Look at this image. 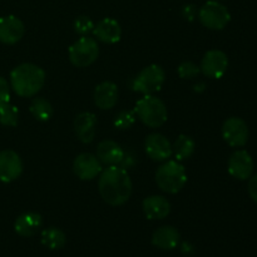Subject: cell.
<instances>
[{
  "instance_id": "6da1fadb",
  "label": "cell",
  "mask_w": 257,
  "mask_h": 257,
  "mask_svg": "<svg viewBox=\"0 0 257 257\" xmlns=\"http://www.w3.org/2000/svg\"><path fill=\"white\" fill-rule=\"evenodd\" d=\"M132 181L127 171L119 166H108L100 172L98 191L110 206H122L132 195Z\"/></svg>"
},
{
  "instance_id": "7a4b0ae2",
  "label": "cell",
  "mask_w": 257,
  "mask_h": 257,
  "mask_svg": "<svg viewBox=\"0 0 257 257\" xmlns=\"http://www.w3.org/2000/svg\"><path fill=\"white\" fill-rule=\"evenodd\" d=\"M12 88L19 97H34L45 83V72L32 63H23L10 73Z\"/></svg>"
},
{
  "instance_id": "3957f363",
  "label": "cell",
  "mask_w": 257,
  "mask_h": 257,
  "mask_svg": "<svg viewBox=\"0 0 257 257\" xmlns=\"http://www.w3.org/2000/svg\"><path fill=\"white\" fill-rule=\"evenodd\" d=\"M156 182L166 193H177L187 182L185 167L178 161H166L156 172Z\"/></svg>"
},
{
  "instance_id": "277c9868",
  "label": "cell",
  "mask_w": 257,
  "mask_h": 257,
  "mask_svg": "<svg viewBox=\"0 0 257 257\" xmlns=\"http://www.w3.org/2000/svg\"><path fill=\"white\" fill-rule=\"evenodd\" d=\"M135 113L141 122L150 128H158L167 120L168 113L165 103L157 97L148 94L141 98L135 108Z\"/></svg>"
},
{
  "instance_id": "5b68a950",
  "label": "cell",
  "mask_w": 257,
  "mask_h": 257,
  "mask_svg": "<svg viewBox=\"0 0 257 257\" xmlns=\"http://www.w3.org/2000/svg\"><path fill=\"white\" fill-rule=\"evenodd\" d=\"M198 19L203 27L211 30H222L230 23L231 14L218 0L205 3L198 10Z\"/></svg>"
},
{
  "instance_id": "8992f818",
  "label": "cell",
  "mask_w": 257,
  "mask_h": 257,
  "mask_svg": "<svg viewBox=\"0 0 257 257\" xmlns=\"http://www.w3.org/2000/svg\"><path fill=\"white\" fill-rule=\"evenodd\" d=\"M69 60L78 68H85L93 64L99 55V45L93 38L82 37L69 48Z\"/></svg>"
},
{
  "instance_id": "52a82bcc",
  "label": "cell",
  "mask_w": 257,
  "mask_h": 257,
  "mask_svg": "<svg viewBox=\"0 0 257 257\" xmlns=\"http://www.w3.org/2000/svg\"><path fill=\"white\" fill-rule=\"evenodd\" d=\"M165 70L157 64L143 68L133 80V90L148 95L158 92L165 83Z\"/></svg>"
},
{
  "instance_id": "ba28073f",
  "label": "cell",
  "mask_w": 257,
  "mask_h": 257,
  "mask_svg": "<svg viewBox=\"0 0 257 257\" xmlns=\"http://www.w3.org/2000/svg\"><path fill=\"white\" fill-rule=\"evenodd\" d=\"M228 68V58L222 50H208L201 60L200 69L206 77L220 79L225 75Z\"/></svg>"
},
{
  "instance_id": "9c48e42d",
  "label": "cell",
  "mask_w": 257,
  "mask_h": 257,
  "mask_svg": "<svg viewBox=\"0 0 257 257\" xmlns=\"http://www.w3.org/2000/svg\"><path fill=\"white\" fill-rule=\"evenodd\" d=\"M250 131L243 119L231 117L222 125V137L231 147H243L247 143Z\"/></svg>"
},
{
  "instance_id": "30bf717a",
  "label": "cell",
  "mask_w": 257,
  "mask_h": 257,
  "mask_svg": "<svg viewBox=\"0 0 257 257\" xmlns=\"http://www.w3.org/2000/svg\"><path fill=\"white\" fill-rule=\"evenodd\" d=\"M228 173L240 181L248 180L253 175V160L247 151L238 150L231 155L227 163Z\"/></svg>"
},
{
  "instance_id": "8fae6325",
  "label": "cell",
  "mask_w": 257,
  "mask_h": 257,
  "mask_svg": "<svg viewBox=\"0 0 257 257\" xmlns=\"http://www.w3.org/2000/svg\"><path fill=\"white\" fill-rule=\"evenodd\" d=\"M23 172V162L20 156L12 150L0 152V181L10 183L20 177Z\"/></svg>"
},
{
  "instance_id": "7c38bea8",
  "label": "cell",
  "mask_w": 257,
  "mask_h": 257,
  "mask_svg": "<svg viewBox=\"0 0 257 257\" xmlns=\"http://www.w3.org/2000/svg\"><path fill=\"white\" fill-rule=\"evenodd\" d=\"M75 176L83 181H90L102 172V163L92 153H80L73 162Z\"/></svg>"
},
{
  "instance_id": "4fadbf2b",
  "label": "cell",
  "mask_w": 257,
  "mask_h": 257,
  "mask_svg": "<svg viewBox=\"0 0 257 257\" xmlns=\"http://www.w3.org/2000/svg\"><path fill=\"white\" fill-rule=\"evenodd\" d=\"M146 153L153 161L163 162L172 156V145L163 135L160 133H151L146 137L145 141Z\"/></svg>"
},
{
  "instance_id": "5bb4252c",
  "label": "cell",
  "mask_w": 257,
  "mask_h": 257,
  "mask_svg": "<svg viewBox=\"0 0 257 257\" xmlns=\"http://www.w3.org/2000/svg\"><path fill=\"white\" fill-rule=\"evenodd\" d=\"M24 24L19 18L14 15L0 18V42L4 44L18 43L24 35Z\"/></svg>"
},
{
  "instance_id": "9a60e30c",
  "label": "cell",
  "mask_w": 257,
  "mask_h": 257,
  "mask_svg": "<svg viewBox=\"0 0 257 257\" xmlns=\"http://www.w3.org/2000/svg\"><path fill=\"white\" fill-rule=\"evenodd\" d=\"M143 212L148 220H163L171 212V203L163 196H150L142 202Z\"/></svg>"
},
{
  "instance_id": "2e32d148",
  "label": "cell",
  "mask_w": 257,
  "mask_h": 257,
  "mask_svg": "<svg viewBox=\"0 0 257 257\" xmlns=\"http://www.w3.org/2000/svg\"><path fill=\"white\" fill-rule=\"evenodd\" d=\"M93 33L100 42L107 43V44H114V43L119 42L120 37H122V28L115 19L104 18L97 25H94Z\"/></svg>"
},
{
  "instance_id": "e0dca14e",
  "label": "cell",
  "mask_w": 257,
  "mask_h": 257,
  "mask_svg": "<svg viewBox=\"0 0 257 257\" xmlns=\"http://www.w3.org/2000/svg\"><path fill=\"white\" fill-rule=\"evenodd\" d=\"M94 103L99 109H112L118 103V88L113 82H102L94 89Z\"/></svg>"
},
{
  "instance_id": "ac0fdd59",
  "label": "cell",
  "mask_w": 257,
  "mask_h": 257,
  "mask_svg": "<svg viewBox=\"0 0 257 257\" xmlns=\"http://www.w3.org/2000/svg\"><path fill=\"white\" fill-rule=\"evenodd\" d=\"M97 117L92 112H82L75 117L74 131L77 137L83 143H90L95 136Z\"/></svg>"
},
{
  "instance_id": "d6986e66",
  "label": "cell",
  "mask_w": 257,
  "mask_h": 257,
  "mask_svg": "<svg viewBox=\"0 0 257 257\" xmlns=\"http://www.w3.org/2000/svg\"><path fill=\"white\" fill-rule=\"evenodd\" d=\"M97 157L103 165L118 166L124 158V152L117 142L112 140H104L98 145Z\"/></svg>"
},
{
  "instance_id": "ffe728a7",
  "label": "cell",
  "mask_w": 257,
  "mask_h": 257,
  "mask_svg": "<svg viewBox=\"0 0 257 257\" xmlns=\"http://www.w3.org/2000/svg\"><path fill=\"white\" fill-rule=\"evenodd\" d=\"M42 216L37 212H25L15 220L14 230L22 237H32L42 227Z\"/></svg>"
},
{
  "instance_id": "44dd1931",
  "label": "cell",
  "mask_w": 257,
  "mask_h": 257,
  "mask_svg": "<svg viewBox=\"0 0 257 257\" xmlns=\"http://www.w3.org/2000/svg\"><path fill=\"white\" fill-rule=\"evenodd\" d=\"M152 243L161 250H173L180 243V232L172 226H162L153 233Z\"/></svg>"
},
{
  "instance_id": "7402d4cb",
  "label": "cell",
  "mask_w": 257,
  "mask_h": 257,
  "mask_svg": "<svg viewBox=\"0 0 257 257\" xmlns=\"http://www.w3.org/2000/svg\"><path fill=\"white\" fill-rule=\"evenodd\" d=\"M195 148L196 143L192 137L187 135H180L172 145V155L176 157V161L181 162L188 160L195 152Z\"/></svg>"
},
{
  "instance_id": "603a6c76",
  "label": "cell",
  "mask_w": 257,
  "mask_h": 257,
  "mask_svg": "<svg viewBox=\"0 0 257 257\" xmlns=\"http://www.w3.org/2000/svg\"><path fill=\"white\" fill-rule=\"evenodd\" d=\"M40 240L45 247L50 248V250H59L65 245L67 237H65V233L59 228L49 227L43 231Z\"/></svg>"
},
{
  "instance_id": "cb8c5ba5",
  "label": "cell",
  "mask_w": 257,
  "mask_h": 257,
  "mask_svg": "<svg viewBox=\"0 0 257 257\" xmlns=\"http://www.w3.org/2000/svg\"><path fill=\"white\" fill-rule=\"evenodd\" d=\"M30 113L35 119L40 122H47L53 115V107L50 102H48L44 98H34L29 108Z\"/></svg>"
},
{
  "instance_id": "d4e9b609",
  "label": "cell",
  "mask_w": 257,
  "mask_h": 257,
  "mask_svg": "<svg viewBox=\"0 0 257 257\" xmlns=\"http://www.w3.org/2000/svg\"><path fill=\"white\" fill-rule=\"evenodd\" d=\"M19 110L10 102L0 103V123L7 127H15L18 124Z\"/></svg>"
},
{
  "instance_id": "484cf974",
  "label": "cell",
  "mask_w": 257,
  "mask_h": 257,
  "mask_svg": "<svg viewBox=\"0 0 257 257\" xmlns=\"http://www.w3.org/2000/svg\"><path fill=\"white\" fill-rule=\"evenodd\" d=\"M136 122V113L132 110H122L114 118V127L117 130H130Z\"/></svg>"
},
{
  "instance_id": "4316f807",
  "label": "cell",
  "mask_w": 257,
  "mask_h": 257,
  "mask_svg": "<svg viewBox=\"0 0 257 257\" xmlns=\"http://www.w3.org/2000/svg\"><path fill=\"white\" fill-rule=\"evenodd\" d=\"M201 69L193 62H183L178 65L177 73L182 79H192L200 74Z\"/></svg>"
},
{
  "instance_id": "83f0119b",
  "label": "cell",
  "mask_w": 257,
  "mask_h": 257,
  "mask_svg": "<svg viewBox=\"0 0 257 257\" xmlns=\"http://www.w3.org/2000/svg\"><path fill=\"white\" fill-rule=\"evenodd\" d=\"M93 29H94V23L87 15H80L74 20V30L78 34L85 35L93 32Z\"/></svg>"
},
{
  "instance_id": "f1b7e54d",
  "label": "cell",
  "mask_w": 257,
  "mask_h": 257,
  "mask_svg": "<svg viewBox=\"0 0 257 257\" xmlns=\"http://www.w3.org/2000/svg\"><path fill=\"white\" fill-rule=\"evenodd\" d=\"M181 13H182V17L185 18L186 20H188V22H192V20H195V18L197 17L198 10H197V8H196V5L187 4L182 8V12Z\"/></svg>"
},
{
  "instance_id": "f546056e",
  "label": "cell",
  "mask_w": 257,
  "mask_h": 257,
  "mask_svg": "<svg viewBox=\"0 0 257 257\" xmlns=\"http://www.w3.org/2000/svg\"><path fill=\"white\" fill-rule=\"evenodd\" d=\"M10 99V87L7 80L0 77V103L9 102Z\"/></svg>"
},
{
  "instance_id": "4dcf8cb0",
  "label": "cell",
  "mask_w": 257,
  "mask_h": 257,
  "mask_svg": "<svg viewBox=\"0 0 257 257\" xmlns=\"http://www.w3.org/2000/svg\"><path fill=\"white\" fill-rule=\"evenodd\" d=\"M247 191L251 200H252L255 203H257V173H255V175H252L250 178H248Z\"/></svg>"
}]
</instances>
